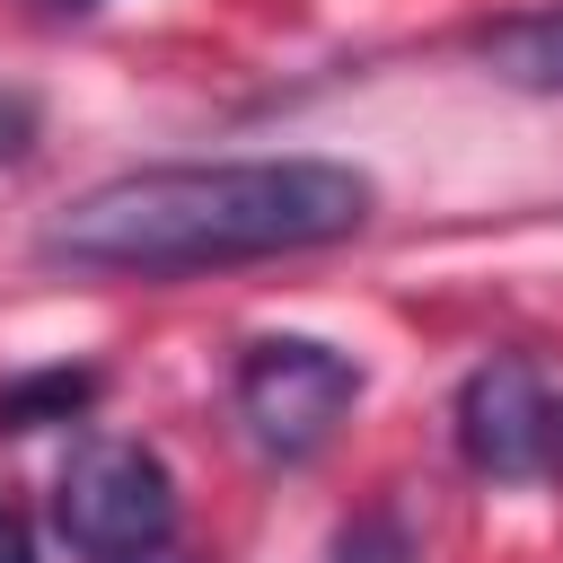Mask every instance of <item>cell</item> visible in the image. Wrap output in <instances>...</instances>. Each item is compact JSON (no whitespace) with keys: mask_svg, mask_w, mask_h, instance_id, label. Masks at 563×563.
Instances as JSON below:
<instances>
[{"mask_svg":"<svg viewBox=\"0 0 563 563\" xmlns=\"http://www.w3.org/2000/svg\"><path fill=\"white\" fill-rule=\"evenodd\" d=\"M35 141H44V106L26 88H0V167L35 158Z\"/></svg>","mask_w":563,"mask_h":563,"instance_id":"8","label":"cell"},{"mask_svg":"<svg viewBox=\"0 0 563 563\" xmlns=\"http://www.w3.org/2000/svg\"><path fill=\"white\" fill-rule=\"evenodd\" d=\"M457 457L484 475V484H528V475H554V387L537 378V361L519 352H493L457 378Z\"/></svg>","mask_w":563,"mask_h":563,"instance_id":"4","label":"cell"},{"mask_svg":"<svg viewBox=\"0 0 563 563\" xmlns=\"http://www.w3.org/2000/svg\"><path fill=\"white\" fill-rule=\"evenodd\" d=\"M361 405V361L317 334H255L229 369V413L273 466H308Z\"/></svg>","mask_w":563,"mask_h":563,"instance_id":"3","label":"cell"},{"mask_svg":"<svg viewBox=\"0 0 563 563\" xmlns=\"http://www.w3.org/2000/svg\"><path fill=\"white\" fill-rule=\"evenodd\" d=\"M475 62H484L501 88L563 97V0H545V9H519V18H493V26L475 35Z\"/></svg>","mask_w":563,"mask_h":563,"instance_id":"5","label":"cell"},{"mask_svg":"<svg viewBox=\"0 0 563 563\" xmlns=\"http://www.w3.org/2000/svg\"><path fill=\"white\" fill-rule=\"evenodd\" d=\"M554 466H563V405H554Z\"/></svg>","mask_w":563,"mask_h":563,"instance_id":"11","label":"cell"},{"mask_svg":"<svg viewBox=\"0 0 563 563\" xmlns=\"http://www.w3.org/2000/svg\"><path fill=\"white\" fill-rule=\"evenodd\" d=\"M378 211V185L352 158H176V167H123L88 194H70L35 255L53 273L97 282H194L238 273L273 255H317L361 238Z\"/></svg>","mask_w":563,"mask_h":563,"instance_id":"1","label":"cell"},{"mask_svg":"<svg viewBox=\"0 0 563 563\" xmlns=\"http://www.w3.org/2000/svg\"><path fill=\"white\" fill-rule=\"evenodd\" d=\"M97 369L88 361H53V369H18L9 387H0V440H26V431H44V422H79L88 405H97Z\"/></svg>","mask_w":563,"mask_h":563,"instance_id":"6","label":"cell"},{"mask_svg":"<svg viewBox=\"0 0 563 563\" xmlns=\"http://www.w3.org/2000/svg\"><path fill=\"white\" fill-rule=\"evenodd\" d=\"M53 537L70 563H167L176 545V475L150 440L97 431L53 475Z\"/></svg>","mask_w":563,"mask_h":563,"instance_id":"2","label":"cell"},{"mask_svg":"<svg viewBox=\"0 0 563 563\" xmlns=\"http://www.w3.org/2000/svg\"><path fill=\"white\" fill-rule=\"evenodd\" d=\"M26 9H35V18H53V26H70V18H97L106 0H26Z\"/></svg>","mask_w":563,"mask_h":563,"instance_id":"10","label":"cell"},{"mask_svg":"<svg viewBox=\"0 0 563 563\" xmlns=\"http://www.w3.org/2000/svg\"><path fill=\"white\" fill-rule=\"evenodd\" d=\"M334 563H413V528H405V510H361L352 528H334Z\"/></svg>","mask_w":563,"mask_h":563,"instance_id":"7","label":"cell"},{"mask_svg":"<svg viewBox=\"0 0 563 563\" xmlns=\"http://www.w3.org/2000/svg\"><path fill=\"white\" fill-rule=\"evenodd\" d=\"M0 563H35V528H26L9 501H0Z\"/></svg>","mask_w":563,"mask_h":563,"instance_id":"9","label":"cell"}]
</instances>
